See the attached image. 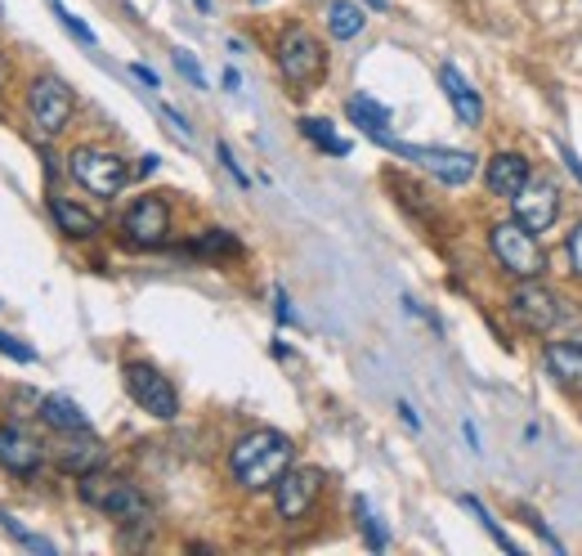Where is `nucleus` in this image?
<instances>
[{
  "mask_svg": "<svg viewBox=\"0 0 582 556\" xmlns=\"http://www.w3.org/2000/svg\"><path fill=\"white\" fill-rule=\"evenodd\" d=\"M318 489H323V476L314 467H287L273 485L278 494V517L282 521H301L310 517V507L318 502Z\"/></svg>",
  "mask_w": 582,
  "mask_h": 556,
  "instance_id": "nucleus-9",
  "label": "nucleus"
},
{
  "mask_svg": "<svg viewBox=\"0 0 582 556\" xmlns=\"http://www.w3.org/2000/svg\"><path fill=\"white\" fill-rule=\"evenodd\" d=\"M130 72H135V77H139L143 85H153V90H158V72H153V68H143V63H135Z\"/></svg>",
  "mask_w": 582,
  "mask_h": 556,
  "instance_id": "nucleus-30",
  "label": "nucleus"
},
{
  "mask_svg": "<svg viewBox=\"0 0 582 556\" xmlns=\"http://www.w3.org/2000/svg\"><path fill=\"white\" fill-rule=\"evenodd\" d=\"M564 162H569V171H573V175H578V179H582V162H578V158H573V153H564Z\"/></svg>",
  "mask_w": 582,
  "mask_h": 556,
  "instance_id": "nucleus-32",
  "label": "nucleus"
},
{
  "mask_svg": "<svg viewBox=\"0 0 582 556\" xmlns=\"http://www.w3.org/2000/svg\"><path fill=\"white\" fill-rule=\"evenodd\" d=\"M59 19H63V27H68V32H72L77 40H85V45H94V32H90V27L81 23V19H72L68 10H59Z\"/></svg>",
  "mask_w": 582,
  "mask_h": 556,
  "instance_id": "nucleus-27",
  "label": "nucleus"
},
{
  "mask_svg": "<svg viewBox=\"0 0 582 556\" xmlns=\"http://www.w3.org/2000/svg\"><path fill=\"white\" fill-rule=\"evenodd\" d=\"M385 149H395L399 158L417 162L421 171H430L434 179H444V184H466L475 175V158L457 153V149H417V144H399V139H391Z\"/></svg>",
  "mask_w": 582,
  "mask_h": 556,
  "instance_id": "nucleus-8",
  "label": "nucleus"
},
{
  "mask_svg": "<svg viewBox=\"0 0 582 556\" xmlns=\"http://www.w3.org/2000/svg\"><path fill=\"white\" fill-rule=\"evenodd\" d=\"M327 68V55H323V45L314 40V32L305 27H287L282 40H278V72L291 81V85H314Z\"/></svg>",
  "mask_w": 582,
  "mask_h": 556,
  "instance_id": "nucleus-5",
  "label": "nucleus"
},
{
  "mask_svg": "<svg viewBox=\"0 0 582 556\" xmlns=\"http://www.w3.org/2000/svg\"><path fill=\"white\" fill-rule=\"evenodd\" d=\"M72 113H77V100H72L68 81H59V77H36V81L27 85V117H32V126H36L40 135L68 130Z\"/></svg>",
  "mask_w": 582,
  "mask_h": 556,
  "instance_id": "nucleus-4",
  "label": "nucleus"
},
{
  "mask_svg": "<svg viewBox=\"0 0 582 556\" xmlns=\"http://www.w3.org/2000/svg\"><path fill=\"white\" fill-rule=\"evenodd\" d=\"M40 422L68 436V431H85V427H90V417H85L72 399H63V395H45V399H40Z\"/></svg>",
  "mask_w": 582,
  "mask_h": 556,
  "instance_id": "nucleus-19",
  "label": "nucleus"
},
{
  "mask_svg": "<svg viewBox=\"0 0 582 556\" xmlns=\"http://www.w3.org/2000/svg\"><path fill=\"white\" fill-rule=\"evenodd\" d=\"M493 256L502 260V269H511L515 278H538L547 269V256L533 239V229H524L520 220L493 224Z\"/></svg>",
  "mask_w": 582,
  "mask_h": 556,
  "instance_id": "nucleus-6",
  "label": "nucleus"
},
{
  "mask_svg": "<svg viewBox=\"0 0 582 556\" xmlns=\"http://www.w3.org/2000/svg\"><path fill=\"white\" fill-rule=\"evenodd\" d=\"M198 252H202V256H233V252H237V239L224 234V229H207V234L198 239Z\"/></svg>",
  "mask_w": 582,
  "mask_h": 556,
  "instance_id": "nucleus-24",
  "label": "nucleus"
},
{
  "mask_svg": "<svg viewBox=\"0 0 582 556\" xmlns=\"http://www.w3.org/2000/svg\"><path fill=\"white\" fill-rule=\"evenodd\" d=\"M515 207V220L524 229H533V234H543V229L556 224V211H560V194H556V184L551 179H538V175H528V184L511 198Z\"/></svg>",
  "mask_w": 582,
  "mask_h": 556,
  "instance_id": "nucleus-10",
  "label": "nucleus"
},
{
  "mask_svg": "<svg viewBox=\"0 0 582 556\" xmlns=\"http://www.w3.org/2000/svg\"><path fill=\"white\" fill-rule=\"evenodd\" d=\"M0 77H5V68H0Z\"/></svg>",
  "mask_w": 582,
  "mask_h": 556,
  "instance_id": "nucleus-35",
  "label": "nucleus"
},
{
  "mask_svg": "<svg viewBox=\"0 0 582 556\" xmlns=\"http://www.w3.org/2000/svg\"><path fill=\"white\" fill-rule=\"evenodd\" d=\"M220 162H224V166H229V175H233V179H237V184H247V175H242V166H237V162H233V153H229V144H220Z\"/></svg>",
  "mask_w": 582,
  "mask_h": 556,
  "instance_id": "nucleus-29",
  "label": "nucleus"
},
{
  "mask_svg": "<svg viewBox=\"0 0 582 556\" xmlns=\"http://www.w3.org/2000/svg\"><path fill=\"white\" fill-rule=\"evenodd\" d=\"M104 457H108L104 440H94V436H85V431H68V440L55 449V462H59L68 476H77V480H81L85 472H100Z\"/></svg>",
  "mask_w": 582,
  "mask_h": 556,
  "instance_id": "nucleus-14",
  "label": "nucleus"
},
{
  "mask_svg": "<svg viewBox=\"0 0 582 556\" xmlns=\"http://www.w3.org/2000/svg\"><path fill=\"white\" fill-rule=\"evenodd\" d=\"M40 462H45V449L23 427H14V422L0 427V467L14 472V476H36Z\"/></svg>",
  "mask_w": 582,
  "mask_h": 556,
  "instance_id": "nucleus-12",
  "label": "nucleus"
},
{
  "mask_svg": "<svg viewBox=\"0 0 582 556\" xmlns=\"http://www.w3.org/2000/svg\"><path fill=\"white\" fill-rule=\"evenodd\" d=\"M346 108H350L354 126H363V135H372L376 144H391V108L376 104V100H368V95H354Z\"/></svg>",
  "mask_w": 582,
  "mask_h": 556,
  "instance_id": "nucleus-18",
  "label": "nucleus"
},
{
  "mask_svg": "<svg viewBox=\"0 0 582 556\" xmlns=\"http://www.w3.org/2000/svg\"><path fill=\"white\" fill-rule=\"evenodd\" d=\"M126 234H130V243H139V247H158V243H166V234H171V207L162 202V198H139L130 211H126Z\"/></svg>",
  "mask_w": 582,
  "mask_h": 556,
  "instance_id": "nucleus-11",
  "label": "nucleus"
},
{
  "mask_svg": "<svg viewBox=\"0 0 582 556\" xmlns=\"http://www.w3.org/2000/svg\"><path fill=\"white\" fill-rule=\"evenodd\" d=\"M50 216H55V224H59V234H68V239H94V234H100V216L85 211V207L72 202V198H55V202H50Z\"/></svg>",
  "mask_w": 582,
  "mask_h": 556,
  "instance_id": "nucleus-17",
  "label": "nucleus"
},
{
  "mask_svg": "<svg viewBox=\"0 0 582 556\" xmlns=\"http://www.w3.org/2000/svg\"><path fill=\"white\" fill-rule=\"evenodd\" d=\"M368 5H372V10H385V0H368Z\"/></svg>",
  "mask_w": 582,
  "mask_h": 556,
  "instance_id": "nucleus-33",
  "label": "nucleus"
},
{
  "mask_svg": "<svg viewBox=\"0 0 582 556\" xmlns=\"http://www.w3.org/2000/svg\"><path fill=\"white\" fill-rule=\"evenodd\" d=\"M126 391H130V399L143 408V413H153V417H162V422H171V417L179 413V395H175V386L158 373L153 363H126Z\"/></svg>",
  "mask_w": 582,
  "mask_h": 556,
  "instance_id": "nucleus-7",
  "label": "nucleus"
},
{
  "mask_svg": "<svg viewBox=\"0 0 582 556\" xmlns=\"http://www.w3.org/2000/svg\"><path fill=\"white\" fill-rule=\"evenodd\" d=\"M547 368H551L556 382L578 386L582 382V346L578 341H551L547 346Z\"/></svg>",
  "mask_w": 582,
  "mask_h": 556,
  "instance_id": "nucleus-20",
  "label": "nucleus"
},
{
  "mask_svg": "<svg viewBox=\"0 0 582 556\" xmlns=\"http://www.w3.org/2000/svg\"><path fill=\"white\" fill-rule=\"evenodd\" d=\"M363 10L359 5H350V0H331V10H327V27H331V36L336 40H350V36H359L363 32Z\"/></svg>",
  "mask_w": 582,
  "mask_h": 556,
  "instance_id": "nucleus-21",
  "label": "nucleus"
},
{
  "mask_svg": "<svg viewBox=\"0 0 582 556\" xmlns=\"http://www.w3.org/2000/svg\"><path fill=\"white\" fill-rule=\"evenodd\" d=\"M569 265H573V274L582 278V224L569 234Z\"/></svg>",
  "mask_w": 582,
  "mask_h": 556,
  "instance_id": "nucleus-28",
  "label": "nucleus"
},
{
  "mask_svg": "<svg viewBox=\"0 0 582 556\" xmlns=\"http://www.w3.org/2000/svg\"><path fill=\"white\" fill-rule=\"evenodd\" d=\"M484 179H489V189H493L498 198H515L524 184H528V162H524L520 153H498V158L489 162V171H484Z\"/></svg>",
  "mask_w": 582,
  "mask_h": 556,
  "instance_id": "nucleus-16",
  "label": "nucleus"
},
{
  "mask_svg": "<svg viewBox=\"0 0 582 556\" xmlns=\"http://www.w3.org/2000/svg\"><path fill=\"white\" fill-rule=\"evenodd\" d=\"M440 85H444V95H449V104L457 108V117L466 121V126H479L484 121V100L475 95V90H470V81L453 68V63H444L440 68Z\"/></svg>",
  "mask_w": 582,
  "mask_h": 556,
  "instance_id": "nucleus-15",
  "label": "nucleus"
},
{
  "mask_svg": "<svg viewBox=\"0 0 582 556\" xmlns=\"http://www.w3.org/2000/svg\"><path fill=\"white\" fill-rule=\"evenodd\" d=\"M68 171H72V179L81 184V189L94 194V198H117L126 189V179H130L126 162L117 153H104V149H77L68 158Z\"/></svg>",
  "mask_w": 582,
  "mask_h": 556,
  "instance_id": "nucleus-3",
  "label": "nucleus"
},
{
  "mask_svg": "<svg viewBox=\"0 0 582 556\" xmlns=\"http://www.w3.org/2000/svg\"><path fill=\"white\" fill-rule=\"evenodd\" d=\"M0 355H14L19 363H32V359H36V355H32V350H27L23 341H14L10 333H0Z\"/></svg>",
  "mask_w": 582,
  "mask_h": 556,
  "instance_id": "nucleus-26",
  "label": "nucleus"
},
{
  "mask_svg": "<svg viewBox=\"0 0 582 556\" xmlns=\"http://www.w3.org/2000/svg\"><path fill=\"white\" fill-rule=\"evenodd\" d=\"M291 440L282 431H252V436H242L229 453V472L242 489H273L278 476L291 467Z\"/></svg>",
  "mask_w": 582,
  "mask_h": 556,
  "instance_id": "nucleus-1",
  "label": "nucleus"
},
{
  "mask_svg": "<svg viewBox=\"0 0 582 556\" xmlns=\"http://www.w3.org/2000/svg\"><path fill=\"white\" fill-rule=\"evenodd\" d=\"M175 68H179L193 85H207V77H202V68H198V59H193L188 50H175Z\"/></svg>",
  "mask_w": 582,
  "mask_h": 556,
  "instance_id": "nucleus-25",
  "label": "nucleus"
},
{
  "mask_svg": "<svg viewBox=\"0 0 582 556\" xmlns=\"http://www.w3.org/2000/svg\"><path fill=\"white\" fill-rule=\"evenodd\" d=\"M301 135H305V139H314V144H318L323 153H331V158H346V153H350L346 139H336V135H331V126H327V121H318V117H305V121H301Z\"/></svg>",
  "mask_w": 582,
  "mask_h": 556,
  "instance_id": "nucleus-22",
  "label": "nucleus"
},
{
  "mask_svg": "<svg viewBox=\"0 0 582 556\" xmlns=\"http://www.w3.org/2000/svg\"><path fill=\"white\" fill-rule=\"evenodd\" d=\"M77 494H81L85 507H94V512H104V517H113L121 525H149V517H153L149 498H143L130 480H121V476L85 472L81 485H77Z\"/></svg>",
  "mask_w": 582,
  "mask_h": 556,
  "instance_id": "nucleus-2",
  "label": "nucleus"
},
{
  "mask_svg": "<svg viewBox=\"0 0 582 556\" xmlns=\"http://www.w3.org/2000/svg\"><path fill=\"white\" fill-rule=\"evenodd\" d=\"M0 530H5V534H10V538H14L19 547H27V552H40V556H55V543H45V538H36L32 530H23V525H19V521H14L10 512H5V507H0Z\"/></svg>",
  "mask_w": 582,
  "mask_h": 556,
  "instance_id": "nucleus-23",
  "label": "nucleus"
},
{
  "mask_svg": "<svg viewBox=\"0 0 582 556\" xmlns=\"http://www.w3.org/2000/svg\"><path fill=\"white\" fill-rule=\"evenodd\" d=\"M511 310H515V318L520 323H528L533 333H547V328H556V318H560V301L547 292V288H538L528 278L524 288H515V297H511Z\"/></svg>",
  "mask_w": 582,
  "mask_h": 556,
  "instance_id": "nucleus-13",
  "label": "nucleus"
},
{
  "mask_svg": "<svg viewBox=\"0 0 582 556\" xmlns=\"http://www.w3.org/2000/svg\"><path fill=\"white\" fill-rule=\"evenodd\" d=\"M278 318L291 323V305H287V292H278Z\"/></svg>",
  "mask_w": 582,
  "mask_h": 556,
  "instance_id": "nucleus-31",
  "label": "nucleus"
},
{
  "mask_svg": "<svg viewBox=\"0 0 582 556\" xmlns=\"http://www.w3.org/2000/svg\"><path fill=\"white\" fill-rule=\"evenodd\" d=\"M256 5H265V0H256Z\"/></svg>",
  "mask_w": 582,
  "mask_h": 556,
  "instance_id": "nucleus-34",
  "label": "nucleus"
}]
</instances>
